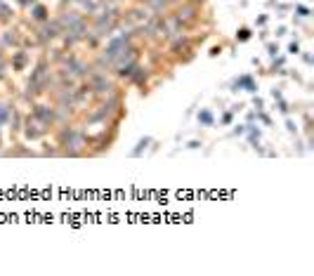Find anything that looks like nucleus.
Segmentation results:
<instances>
[{"instance_id": "1", "label": "nucleus", "mask_w": 314, "mask_h": 276, "mask_svg": "<svg viewBox=\"0 0 314 276\" xmlns=\"http://www.w3.org/2000/svg\"><path fill=\"white\" fill-rule=\"evenodd\" d=\"M125 47V38H116V40H111L106 47V57L109 59H114V57H118V52Z\"/></svg>"}, {"instance_id": "2", "label": "nucleus", "mask_w": 314, "mask_h": 276, "mask_svg": "<svg viewBox=\"0 0 314 276\" xmlns=\"http://www.w3.org/2000/svg\"><path fill=\"white\" fill-rule=\"evenodd\" d=\"M232 88H246L248 92H255V90H258V88H255V83H253V78H251V76H241L239 80H234V83H232Z\"/></svg>"}, {"instance_id": "3", "label": "nucleus", "mask_w": 314, "mask_h": 276, "mask_svg": "<svg viewBox=\"0 0 314 276\" xmlns=\"http://www.w3.org/2000/svg\"><path fill=\"white\" fill-rule=\"evenodd\" d=\"M198 120H201L203 125H213V113H210L208 109H203V111L198 113Z\"/></svg>"}, {"instance_id": "4", "label": "nucleus", "mask_w": 314, "mask_h": 276, "mask_svg": "<svg viewBox=\"0 0 314 276\" xmlns=\"http://www.w3.org/2000/svg\"><path fill=\"white\" fill-rule=\"evenodd\" d=\"M146 144H151V139H149V137H144V139H139V144H137V149L132 151V156H139V153H142L144 149H146Z\"/></svg>"}, {"instance_id": "5", "label": "nucleus", "mask_w": 314, "mask_h": 276, "mask_svg": "<svg viewBox=\"0 0 314 276\" xmlns=\"http://www.w3.org/2000/svg\"><path fill=\"white\" fill-rule=\"evenodd\" d=\"M236 38H239V40H248V38H251V28H239Z\"/></svg>"}, {"instance_id": "6", "label": "nucleus", "mask_w": 314, "mask_h": 276, "mask_svg": "<svg viewBox=\"0 0 314 276\" xmlns=\"http://www.w3.org/2000/svg\"><path fill=\"white\" fill-rule=\"evenodd\" d=\"M267 50H269V54H272V57H276V52H279V47H276L274 43H269V45H267Z\"/></svg>"}, {"instance_id": "7", "label": "nucleus", "mask_w": 314, "mask_h": 276, "mask_svg": "<svg viewBox=\"0 0 314 276\" xmlns=\"http://www.w3.org/2000/svg\"><path fill=\"white\" fill-rule=\"evenodd\" d=\"M288 50H291L293 54H298V52H300V45H298V43H291V47H288Z\"/></svg>"}, {"instance_id": "8", "label": "nucleus", "mask_w": 314, "mask_h": 276, "mask_svg": "<svg viewBox=\"0 0 314 276\" xmlns=\"http://www.w3.org/2000/svg\"><path fill=\"white\" fill-rule=\"evenodd\" d=\"M36 19H45V9H43V7L36 9Z\"/></svg>"}, {"instance_id": "9", "label": "nucleus", "mask_w": 314, "mask_h": 276, "mask_svg": "<svg viewBox=\"0 0 314 276\" xmlns=\"http://www.w3.org/2000/svg\"><path fill=\"white\" fill-rule=\"evenodd\" d=\"M279 111H281V113H288V106H286V102H281V104H279Z\"/></svg>"}, {"instance_id": "10", "label": "nucleus", "mask_w": 314, "mask_h": 276, "mask_svg": "<svg viewBox=\"0 0 314 276\" xmlns=\"http://www.w3.org/2000/svg\"><path fill=\"white\" fill-rule=\"evenodd\" d=\"M286 127L291 130V132H295V123H293V120H286Z\"/></svg>"}, {"instance_id": "11", "label": "nucleus", "mask_w": 314, "mask_h": 276, "mask_svg": "<svg viewBox=\"0 0 314 276\" xmlns=\"http://www.w3.org/2000/svg\"><path fill=\"white\" fill-rule=\"evenodd\" d=\"M222 123H232V113H224V116H222Z\"/></svg>"}, {"instance_id": "12", "label": "nucleus", "mask_w": 314, "mask_h": 276, "mask_svg": "<svg viewBox=\"0 0 314 276\" xmlns=\"http://www.w3.org/2000/svg\"><path fill=\"white\" fill-rule=\"evenodd\" d=\"M5 116H7V111H5V106H0V120H2Z\"/></svg>"}]
</instances>
